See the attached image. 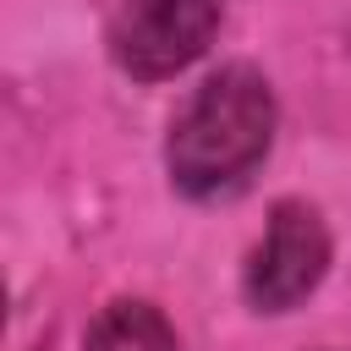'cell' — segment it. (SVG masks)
<instances>
[{"label":"cell","instance_id":"6da1fadb","mask_svg":"<svg viewBox=\"0 0 351 351\" xmlns=\"http://www.w3.org/2000/svg\"><path fill=\"white\" fill-rule=\"evenodd\" d=\"M269 137H274L269 82L247 66H225L181 110L176 132H170V176L192 197L230 192L269 154Z\"/></svg>","mask_w":351,"mask_h":351},{"label":"cell","instance_id":"7a4b0ae2","mask_svg":"<svg viewBox=\"0 0 351 351\" xmlns=\"http://www.w3.org/2000/svg\"><path fill=\"white\" fill-rule=\"evenodd\" d=\"M219 27V0H126L110 27V49L132 77H176Z\"/></svg>","mask_w":351,"mask_h":351},{"label":"cell","instance_id":"3957f363","mask_svg":"<svg viewBox=\"0 0 351 351\" xmlns=\"http://www.w3.org/2000/svg\"><path fill=\"white\" fill-rule=\"evenodd\" d=\"M329 269V236L324 219L307 203H280L269 219L263 247L247 263V296L263 313H285L291 302H302Z\"/></svg>","mask_w":351,"mask_h":351},{"label":"cell","instance_id":"277c9868","mask_svg":"<svg viewBox=\"0 0 351 351\" xmlns=\"http://www.w3.org/2000/svg\"><path fill=\"white\" fill-rule=\"evenodd\" d=\"M82 351H181V340H176V329L165 324L159 307H148V302H115L88 329Z\"/></svg>","mask_w":351,"mask_h":351}]
</instances>
